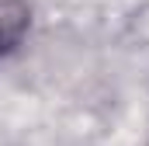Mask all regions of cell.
<instances>
[{"label": "cell", "instance_id": "1", "mask_svg": "<svg viewBox=\"0 0 149 146\" xmlns=\"http://www.w3.org/2000/svg\"><path fill=\"white\" fill-rule=\"evenodd\" d=\"M31 32L28 0H0V56H10Z\"/></svg>", "mask_w": 149, "mask_h": 146}]
</instances>
